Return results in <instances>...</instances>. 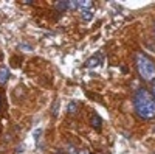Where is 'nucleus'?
Segmentation results:
<instances>
[{
	"mask_svg": "<svg viewBox=\"0 0 155 154\" xmlns=\"http://www.w3.org/2000/svg\"><path fill=\"white\" fill-rule=\"evenodd\" d=\"M134 108L140 118L150 120L155 117V98L147 89H138L134 95Z\"/></svg>",
	"mask_w": 155,
	"mask_h": 154,
	"instance_id": "f257e3e1",
	"label": "nucleus"
},
{
	"mask_svg": "<svg viewBox=\"0 0 155 154\" xmlns=\"http://www.w3.org/2000/svg\"><path fill=\"white\" fill-rule=\"evenodd\" d=\"M135 66H137L140 76L144 81H153L155 80V64L150 61V58H147L143 53L135 55Z\"/></svg>",
	"mask_w": 155,
	"mask_h": 154,
	"instance_id": "f03ea898",
	"label": "nucleus"
},
{
	"mask_svg": "<svg viewBox=\"0 0 155 154\" xmlns=\"http://www.w3.org/2000/svg\"><path fill=\"white\" fill-rule=\"evenodd\" d=\"M93 6V2L90 0H82V2H78V8H81V11H88Z\"/></svg>",
	"mask_w": 155,
	"mask_h": 154,
	"instance_id": "7ed1b4c3",
	"label": "nucleus"
},
{
	"mask_svg": "<svg viewBox=\"0 0 155 154\" xmlns=\"http://www.w3.org/2000/svg\"><path fill=\"white\" fill-rule=\"evenodd\" d=\"M9 78V70L8 69H0V84H5Z\"/></svg>",
	"mask_w": 155,
	"mask_h": 154,
	"instance_id": "20e7f679",
	"label": "nucleus"
},
{
	"mask_svg": "<svg viewBox=\"0 0 155 154\" xmlns=\"http://www.w3.org/2000/svg\"><path fill=\"white\" fill-rule=\"evenodd\" d=\"M101 125H102L101 117H98V115H93V117H92V126L95 128L96 131H99V129H101Z\"/></svg>",
	"mask_w": 155,
	"mask_h": 154,
	"instance_id": "39448f33",
	"label": "nucleus"
},
{
	"mask_svg": "<svg viewBox=\"0 0 155 154\" xmlns=\"http://www.w3.org/2000/svg\"><path fill=\"white\" fill-rule=\"evenodd\" d=\"M101 62V58H98V56H92L87 62H85V67H95V66H98V64Z\"/></svg>",
	"mask_w": 155,
	"mask_h": 154,
	"instance_id": "423d86ee",
	"label": "nucleus"
},
{
	"mask_svg": "<svg viewBox=\"0 0 155 154\" xmlns=\"http://www.w3.org/2000/svg\"><path fill=\"white\" fill-rule=\"evenodd\" d=\"M78 106H79V103H78V101H71L70 103V104H68V108H67V112L68 114H76L78 112Z\"/></svg>",
	"mask_w": 155,
	"mask_h": 154,
	"instance_id": "0eeeda50",
	"label": "nucleus"
},
{
	"mask_svg": "<svg viewBox=\"0 0 155 154\" xmlns=\"http://www.w3.org/2000/svg\"><path fill=\"white\" fill-rule=\"evenodd\" d=\"M54 6H56L58 11H65V9L70 8V2H56Z\"/></svg>",
	"mask_w": 155,
	"mask_h": 154,
	"instance_id": "6e6552de",
	"label": "nucleus"
},
{
	"mask_svg": "<svg viewBox=\"0 0 155 154\" xmlns=\"http://www.w3.org/2000/svg\"><path fill=\"white\" fill-rule=\"evenodd\" d=\"M81 16H82V19L85 22H90V20L93 19V12L92 11H81Z\"/></svg>",
	"mask_w": 155,
	"mask_h": 154,
	"instance_id": "1a4fd4ad",
	"label": "nucleus"
},
{
	"mask_svg": "<svg viewBox=\"0 0 155 154\" xmlns=\"http://www.w3.org/2000/svg\"><path fill=\"white\" fill-rule=\"evenodd\" d=\"M78 154H90L88 149H81V151H78Z\"/></svg>",
	"mask_w": 155,
	"mask_h": 154,
	"instance_id": "9d476101",
	"label": "nucleus"
},
{
	"mask_svg": "<svg viewBox=\"0 0 155 154\" xmlns=\"http://www.w3.org/2000/svg\"><path fill=\"white\" fill-rule=\"evenodd\" d=\"M25 5H34V2H33V0H27V2H23Z\"/></svg>",
	"mask_w": 155,
	"mask_h": 154,
	"instance_id": "9b49d317",
	"label": "nucleus"
},
{
	"mask_svg": "<svg viewBox=\"0 0 155 154\" xmlns=\"http://www.w3.org/2000/svg\"><path fill=\"white\" fill-rule=\"evenodd\" d=\"M153 94H155V80H153Z\"/></svg>",
	"mask_w": 155,
	"mask_h": 154,
	"instance_id": "f8f14e48",
	"label": "nucleus"
},
{
	"mask_svg": "<svg viewBox=\"0 0 155 154\" xmlns=\"http://www.w3.org/2000/svg\"><path fill=\"white\" fill-rule=\"evenodd\" d=\"M0 108H2V100H0Z\"/></svg>",
	"mask_w": 155,
	"mask_h": 154,
	"instance_id": "ddd939ff",
	"label": "nucleus"
},
{
	"mask_svg": "<svg viewBox=\"0 0 155 154\" xmlns=\"http://www.w3.org/2000/svg\"><path fill=\"white\" fill-rule=\"evenodd\" d=\"M0 132H2V128H0Z\"/></svg>",
	"mask_w": 155,
	"mask_h": 154,
	"instance_id": "4468645a",
	"label": "nucleus"
}]
</instances>
